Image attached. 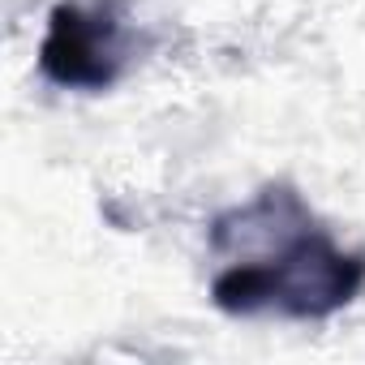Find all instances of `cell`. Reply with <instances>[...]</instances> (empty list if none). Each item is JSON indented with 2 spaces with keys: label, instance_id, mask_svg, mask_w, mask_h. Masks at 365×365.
Masks as SVG:
<instances>
[{
  "label": "cell",
  "instance_id": "cell-2",
  "mask_svg": "<svg viewBox=\"0 0 365 365\" xmlns=\"http://www.w3.org/2000/svg\"><path fill=\"white\" fill-rule=\"evenodd\" d=\"M138 61V31L116 0H61L48 14L39 73L78 95L112 91Z\"/></svg>",
  "mask_w": 365,
  "mask_h": 365
},
{
  "label": "cell",
  "instance_id": "cell-1",
  "mask_svg": "<svg viewBox=\"0 0 365 365\" xmlns=\"http://www.w3.org/2000/svg\"><path fill=\"white\" fill-rule=\"evenodd\" d=\"M224 267L211 301L232 318L318 322L365 292V250H344L292 185H267L211 224Z\"/></svg>",
  "mask_w": 365,
  "mask_h": 365
}]
</instances>
